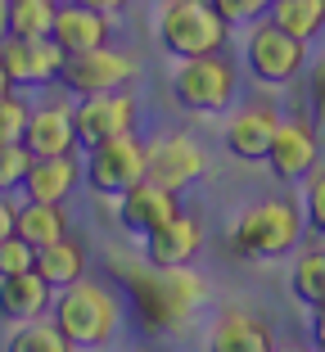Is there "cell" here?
Wrapping results in <instances>:
<instances>
[{
	"label": "cell",
	"instance_id": "22",
	"mask_svg": "<svg viewBox=\"0 0 325 352\" xmlns=\"http://www.w3.org/2000/svg\"><path fill=\"white\" fill-rule=\"evenodd\" d=\"M36 276L50 285V289H68V285H77V280L86 276V249L82 239L63 235L54 239V244H45V249H36Z\"/></svg>",
	"mask_w": 325,
	"mask_h": 352
},
{
	"label": "cell",
	"instance_id": "34",
	"mask_svg": "<svg viewBox=\"0 0 325 352\" xmlns=\"http://www.w3.org/2000/svg\"><path fill=\"white\" fill-rule=\"evenodd\" d=\"M312 343L316 352H325V307H312Z\"/></svg>",
	"mask_w": 325,
	"mask_h": 352
},
{
	"label": "cell",
	"instance_id": "24",
	"mask_svg": "<svg viewBox=\"0 0 325 352\" xmlns=\"http://www.w3.org/2000/svg\"><path fill=\"white\" fill-rule=\"evenodd\" d=\"M5 352H77V348L59 334V325H54L50 316H36V321L14 325Z\"/></svg>",
	"mask_w": 325,
	"mask_h": 352
},
{
	"label": "cell",
	"instance_id": "10",
	"mask_svg": "<svg viewBox=\"0 0 325 352\" xmlns=\"http://www.w3.org/2000/svg\"><path fill=\"white\" fill-rule=\"evenodd\" d=\"M203 172H208V154H203L199 140L186 135V131L163 135V140L145 145V181L172 190V195H181L186 186H194Z\"/></svg>",
	"mask_w": 325,
	"mask_h": 352
},
{
	"label": "cell",
	"instance_id": "36",
	"mask_svg": "<svg viewBox=\"0 0 325 352\" xmlns=\"http://www.w3.org/2000/svg\"><path fill=\"white\" fill-rule=\"evenodd\" d=\"M5 10H10V0H0V41L10 36V23H5Z\"/></svg>",
	"mask_w": 325,
	"mask_h": 352
},
{
	"label": "cell",
	"instance_id": "3",
	"mask_svg": "<svg viewBox=\"0 0 325 352\" xmlns=\"http://www.w3.org/2000/svg\"><path fill=\"white\" fill-rule=\"evenodd\" d=\"M154 32L172 59H199V54H217L226 45L231 23L208 0H158Z\"/></svg>",
	"mask_w": 325,
	"mask_h": 352
},
{
	"label": "cell",
	"instance_id": "1",
	"mask_svg": "<svg viewBox=\"0 0 325 352\" xmlns=\"http://www.w3.org/2000/svg\"><path fill=\"white\" fill-rule=\"evenodd\" d=\"M117 271H122V285L136 302V316L145 330L181 325L208 294V285L190 267H149V262L131 267V262H117Z\"/></svg>",
	"mask_w": 325,
	"mask_h": 352
},
{
	"label": "cell",
	"instance_id": "15",
	"mask_svg": "<svg viewBox=\"0 0 325 352\" xmlns=\"http://www.w3.org/2000/svg\"><path fill=\"white\" fill-rule=\"evenodd\" d=\"M23 149H27L32 158L73 154V149H77L73 104H36V109H27V126H23Z\"/></svg>",
	"mask_w": 325,
	"mask_h": 352
},
{
	"label": "cell",
	"instance_id": "13",
	"mask_svg": "<svg viewBox=\"0 0 325 352\" xmlns=\"http://www.w3.org/2000/svg\"><path fill=\"white\" fill-rule=\"evenodd\" d=\"M109 36H113V14H100L91 5H77V0H59L54 23H50V41L63 54H82V50H95V45H109Z\"/></svg>",
	"mask_w": 325,
	"mask_h": 352
},
{
	"label": "cell",
	"instance_id": "26",
	"mask_svg": "<svg viewBox=\"0 0 325 352\" xmlns=\"http://www.w3.org/2000/svg\"><path fill=\"white\" fill-rule=\"evenodd\" d=\"M59 0H10L5 23H10V36H50V23Z\"/></svg>",
	"mask_w": 325,
	"mask_h": 352
},
{
	"label": "cell",
	"instance_id": "37",
	"mask_svg": "<svg viewBox=\"0 0 325 352\" xmlns=\"http://www.w3.org/2000/svg\"><path fill=\"white\" fill-rule=\"evenodd\" d=\"M271 352H307V348H298V343H276Z\"/></svg>",
	"mask_w": 325,
	"mask_h": 352
},
{
	"label": "cell",
	"instance_id": "12",
	"mask_svg": "<svg viewBox=\"0 0 325 352\" xmlns=\"http://www.w3.org/2000/svg\"><path fill=\"white\" fill-rule=\"evenodd\" d=\"M0 68H5L14 91L50 86V82H59L63 50L50 36H5V41H0Z\"/></svg>",
	"mask_w": 325,
	"mask_h": 352
},
{
	"label": "cell",
	"instance_id": "31",
	"mask_svg": "<svg viewBox=\"0 0 325 352\" xmlns=\"http://www.w3.org/2000/svg\"><path fill=\"white\" fill-rule=\"evenodd\" d=\"M208 5L231 23V28L235 23H258V19H267V10H271V0H208Z\"/></svg>",
	"mask_w": 325,
	"mask_h": 352
},
{
	"label": "cell",
	"instance_id": "11",
	"mask_svg": "<svg viewBox=\"0 0 325 352\" xmlns=\"http://www.w3.org/2000/svg\"><path fill=\"white\" fill-rule=\"evenodd\" d=\"M321 163V140H316V126L307 118H280L276 122V135L267 145V167H271L276 181L294 186V181H307Z\"/></svg>",
	"mask_w": 325,
	"mask_h": 352
},
{
	"label": "cell",
	"instance_id": "39",
	"mask_svg": "<svg viewBox=\"0 0 325 352\" xmlns=\"http://www.w3.org/2000/svg\"><path fill=\"white\" fill-rule=\"evenodd\" d=\"M126 352H154V348H126Z\"/></svg>",
	"mask_w": 325,
	"mask_h": 352
},
{
	"label": "cell",
	"instance_id": "20",
	"mask_svg": "<svg viewBox=\"0 0 325 352\" xmlns=\"http://www.w3.org/2000/svg\"><path fill=\"white\" fill-rule=\"evenodd\" d=\"M50 298H54V289L36 271L0 276V321L5 325H23V321H36V316H50Z\"/></svg>",
	"mask_w": 325,
	"mask_h": 352
},
{
	"label": "cell",
	"instance_id": "21",
	"mask_svg": "<svg viewBox=\"0 0 325 352\" xmlns=\"http://www.w3.org/2000/svg\"><path fill=\"white\" fill-rule=\"evenodd\" d=\"M14 235L27 239L32 249H45L54 239L73 235V217H68V204H41V199H23L14 208Z\"/></svg>",
	"mask_w": 325,
	"mask_h": 352
},
{
	"label": "cell",
	"instance_id": "28",
	"mask_svg": "<svg viewBox=\"0 0 325 352\" xmlns=\"http://www.w3.org/2000/svg\"><path fill=\"white\" fill-rule=\"evenodd\" d=\"M32 167V154L23 145H0V195L23 190V176Z\"/></svg>",
	"mask_w": 325,
	"mask_h": 352
},
{
	"label": "cell",
	"instance_id": "8",
	"mask_svg": "<svg viewBox=\"0 0 325 352\" xmlns=\"http://www.w3.org/2000/svg\"><path fill=\"white\" fill-rule=\"evenodd\" d=\"M140 63L131 59L126 50H113V45H95V50L82 54H63V68H59V86L73 100L82 95H104V91H126L136 82Z\"/></svg>",
	"mask_w": 325,
	"mask_h": 352
},
{
	"label": "cell",
	"instance_id": "7",
	"mask_svg": "<svg viewBox=\"0 0 325 352\" xmlns=\"http://www.w3.org/2000/svg\"><path fill=\"white\" fill-rule=\"evenodd\" d=\"M244 68L262 86H289L307 68V41L280 32L271 19H258L244 36Z\"/></svg>",
	"mask_w": 325,
	"mask_h": 352
},
{
	"label": "cell",
	"instance_id": "18",
	"mask_svg": "<svg viewBox=\"0 0 325 352\" xmlns=\"http://www.w3.org/2000/svg\"><path fill=\"white\" fill-rule=\"evenodd\" d=\"M271 348H276L271 325L253 311L226 307L208 325V352H271Z\"/></svg>",
	"mask_w": 325,
	"mask_h": 352
},
{
	"label": "cell",
	"instance_id": "17",
	"mask_svg": "<svg viewBox=\"0 0 325 352\" xmlns=\"http://www.w3.org/2000/svg\"><path fill=\"white\" fill-rule=\"evenodd\" d=\"M276 122H280V113H276L271 104H249V109H235V113L226 118L221 140H226V149H231L235 158L258 163V158H267V145H271V135H276Z\"/></svg>",
	"mask_w": 325,
	"mask_h": 352
},
{
	"label": "cell",
	"instance_id": "2",
	"mask_svg": "<svg viewBox=\"0 0 325 352\" xmlns=\"http://www.w3.org/2000/svg\"><path fill=\"white\" fill-rule=\"evenodd\" d=\"M50 321L59 325V334L77 352H100L113 343L117 325H122V298L109 285H95V280L82 276L68 289H54Z\"/></svg>",
	"mask_w": 325,
	"mask_h": 352
},
{
	"label": "cell",
	"instance_id": "14",
	"mask_svg": "<svg viewBox=\"0 0 325 352\" xmlns=\"http://www.w3.org/2000/svg\"><path fill=\"white\" fill-rule=\"evenodd\" d=\"M203 249V226L190 212H172L163 226H154L145 235V262L149 267H190Z\"/></svg>",
	"mask_w": 325,
	"mask_h": 352
},
{
	"label": "cell",
	"instance_id": "16",
	"mask_svg": "<svg viewBox=\"0 0 325 352\" xmlns=\"http://www.w3.org/2000/svg\"><path fill=\"white\" fill-rule=\"evenodd\" d=\"M82 186V154H54V158H32L23 176V199H41V204H68Z\"/></svg>",
	"mask_w": 325,
	"mask_h": 352
},
{
	"label": "cell",
	"instance_id": "25",
	"mask_svg": "<svg viewBox=\"0 0 325 352\" xmlns=\"http://www.w3.org/2000/svg\"><path fill=\"white\" fill-rule=\"evenodd\" d=\"M289 289L303 307H325V249H307L289 271Z\"/></svg>",
	"mask_w": 325,
	"mask_h": 352
},
{
	"label": "cell",
	"instance_id": "33",
	"mask_svg": "<svg viewBox=\"0 0 325 352\" xmlns=\"http://www.w3.org/2000/svg\"><path fill=\"white\" fill-rule=\"evenodd\" d=\"M312 100H316V109H321V118H325V59L312 68Z\"/></svg>",
	"mask_w": 325,
	"mask_h": 352
},
{
	"label": "cell",
	"instance_id": "38",
	"mask_svg": "<svg viewBox=\"0 0 325 352\" xmlns=\"http://www.w3.org/2000/svg\"><path fill=\"white\" fill-rule=\"evenodd\" d=\"M5 91H14V86H10V77H5V68H0V95Z\"/></svg>",
	"mask_w": 325,
	"mask_h": 352
},
{
	"label": "cell",
	"instance_id": "32",
	"mask_svg": "<svg viewBox=\"0 0 325 352\" xmlns=\"http://www.w3.org/2000/svg\"><path fill=\"white\" fill-rule=\"evenodd\" d=\"M14 208H19V204H14L10 195H0V239L14 235Z\"/></svg>",
	"mask_w": 325,
	"mask_h": 352
},
{
	"label": "cell",
	"instance_id": "23",
	"mask_svg": "<svg viewBox=\"0 0 325 352\" xmlns=\"http://www.w3.org/2000/svg\"><path fill=\"white\" fill-rule=\"evenodd\" d=\"M267 19L298 41H312L325 32V0H271Z\"/></svg>",
	"mask_w": 325,
	"mask_h": 352
},
{
	"label": "cell",
	"instance_id": "27",
	"mask_svg": "<svg viewBox=\"0 0 325 352\" xmlns=\"http://www.w3.org/2000/svg\"><path fill=\"white\" fill-rule=\"evenodd\" d=\"M27 109L19 91L0 95V145H23V126H27Z\"/></svg>",
	"mask_w": 325,
	"mask_h": 352
},
{
	"label": "cell",
	"instance_id": "29",
	"mask_svg": "<svg viewBox=\"0 0 325 352\" xmlns=\"http://www.w3.org/2000/svg\"><path fill=\"white\" fill-rule=\"evenodd\" d=\"M32 267H36V249L27 239H19V235L0 239V276H23Z\"/></svg>",
	"mask_w": 325,
	"mask_h": 352
},
{
	"label": "cell",
	"instance_id": "9",
	"mask_svg": "<svg viewBox=\"0 0 325 352\" xmlns=\"http://www.w3.org/2000/svg\"><path fill=\"white\" fill-rule=\"evenodd\" d=\"M140 109L131 91H104V95H82L73 100V131H77V149H91L109 135H126L136 131Z\"/></svg>",
	"mask_w": 325,
	"mask_h": 352
},
{
	"label": "cell",
	"instance_id": "30",
	"mask_svg": "<svg viewBox=\"0 0 325 352\" xmlns=\"http://www.w3.org/2000/svg\"><path fill=\"white\" fill-rule=\"evenodd\" d=\"M303 217H307V226H312L316 235H325V172H321V167L307 176V190H303Z\"/></svg>",
	"mask_w": 325,
	"mask_h": 352
},
{
	"label": "cell",
	"instance_id": "5",
	"mask_svg": "<svg viewBox=\"0 0 325 352\" xmlns=\"http://www.w3.org/2000/svg\"><path fill=\"white\" fill-rule=\"evenodd\" d=\"M235 68L217 54H199V59H177V73H172V100L186 109V113H226L235 104Z\"/></svg>",
	"mask_w": 325,
	"mask_h": 352
},
{
	"label": "cell",
	"instance_id": "35",
	"mask_svg": "<svg viewBox=\"0 0 325 352\" xmlns=\"http://www.w3.org/2000/svg\"><path fill=\"white\" fill-rule=\"evenodd\" d=\"M77 5H91V10H100V14H122L131 0H77Z\"/></svg>",
	"mask_w": 325,
	"mask_h": 352
},
{
	"label": "cell",
	"instance_id": "6",
	"mask_svg": "<svg viewBox=\"0 0 325 352\" xmlns=\"http://www.w3.org/2000/svg\"><path fill=\"white\" fill-rule=\"evenodd\" d=\"M136 181H145V140L136 131L109 135V140H100L82 154V186L95 190V195L117 199Z\"/></svg>",
	"mask_w": 325,
	"mask_h": 352
},
{
	"label": "cell",
	"instance_id": "19",
	"mask_svg": "<svg viewBox=\"0 0 325 352\" xmlns=\"http://www.w3.org/2000/svg\"><path fill=\"white\" fill-rule=\"evenodd\" d=\"M177 195L163 186H154V181H136V186L126 190V195H117V221H122V230H131L136 239H145L154 226H163V221L177 212Z\"/></svg>",
	"mask_w": 325,
	"mask_h": 352
},
{
	"label": "cell",
	"instance_id": "4",
	"mask_svg": "<svg viewBox=\"0 0 325 352\" xmlns=\"http://www.w3.org/2000/svg\"><path fill=\"white\" fill-rule=\"evenodd\" d=\"M303 239V212L289 199H262L249 204L231 226V244L244 258H284Z\"/></svg>",
	"mask_w": 325,
	"mask_h": 352
}]
</instances>
